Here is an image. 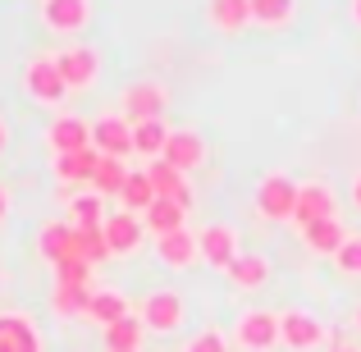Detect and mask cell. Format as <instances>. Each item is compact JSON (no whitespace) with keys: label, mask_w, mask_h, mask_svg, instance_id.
Returning <instances> with one entry per match:
<instances>
[{"label":"cell","mask_w":361,"mask_h":352,"mask_svg":"<svg viewBox=\"0 0 361 352\" xmlns=\"http://www.w3.org/2000/svg\"><path fill=\"white\" fill-rule=\"evenodd\" d=\"M320 344H334V339H329L325 320H320L316 311H307V307L279 311V348H288V352H316Z\"/></svg>","instance_id":"4"},{"label":"cell","mask_w":361,"mask_h":352,"mask_svg":"<svg viewBox=\"0 0 361 352\" xmlns=\"http://www.w3.org/2000/svg\"><path fill=\"white\" fill-rule=\"evenodd\" d=\"M165 165H174L178 174H192V169H202L206 165V138L197 128H174L169 133V142H165Z\"/></svg>","instance_id":"14"},{"label":"cell","mask_w":361,"mask_h":352,"mask_svg":"<svg viewBox=\"0 0 361 352\" xmlns=\"http://www.w3.org/2000/svg\"><path fill=\"white\" fill-rule=\"evenodd\" d=\"M0 352H42V334H37L32 316H23V311L0 316Z\"/></svg>","instance_id":"18"},{"label":"cell","mask_w":361,"mask_h":352,"mask_svg":"<svg viewBox=\"0 0 361 352\" xmlns=\"http://www.w3.org/2000/svg\"><path fill=\"white\" fill-rule=\"evenodd\" d=\"M348 197H353V206H357V211H361V169H357V174H353V188H348Z\"/></svg>","instance_id":"36"},{"label":"cell","mask_w":361,"mask_h":352,"mask_svg":"<svg viewBox=\"0 0 361 352\" xmlns=\"http://www.w3.org/2000/svg\"><path fill=\"white\" fill-rule=\"evenodd\" d=\"M298 18V0H252V23L261 28H288Z\"/></svg>","instance_id":"30"},{"label":"cell","mask_w":361,"mask_h":352,"mask_svg":"<svg viewBox=\"0 0 361 352\" xmlns=\"http://www.w3.org/2000/svg\"><path fill=\"white\" fill-rule=\"evenodd\" d=\"M64 206H69L73 229H101V224H106V197L101 193H73Z\"/></svg>","instance_id":"26"},{"label":"cell","mask_w":361,"mask_h":352,"mask_svg":"<svg viewBox=\"0 0 361 352\" xmlns=\"http://www.w3.org/2000/svg\"><path fill=\"white\" fill-rule=\"evenodd\" d=\"M51 270H55V284H60V289H92V270H97V265L82 261V256H64Z\"/></svg>","instance_id":"32"},{"label":"cell","mask_w":361,"mask_h":352,"mask_svg":"<svg viewBox=\"0 0 361 352\" xmlns=\"http://www.w3.org/2000/svg\"><path fill=\"white\" fill-rule=\"evenodd\" d=\"M151 174V188H156V197H169V202H178L183 211H192V183H188V174H178L174 165H165V160H151L147 165Z\"/></svg>","instance_id":"20"},{"label":"cell","mask_w":361,"mask_h":352,"mask_svg":"<svg viewBox=\"0 0 361 352\" xmlns=\"http://www.w3.org/2000/svg\"><path fill=\"white\" fill-rule=\"evenodd\" d=\"M188 316V302L178 289H151L137 302V320L147 325V334H178Z\"/></svg>","instance_id":"3"},{"label":"cell","mask_w":361,"mask_h":352,"mask_svg":"<svg viewBox=\"0 0 361 352\" xmlns=\"http://www.w3.org/2000/svg\"><path fill=\"white\" fill-rule=\"evenodd\" d=\"M329 215H338V193H334V188L320 183V178L298 183V206H293L298 229H307V224H316V220H329Z\"/></svg>","instance_id":"10"},{"label":"cell","mask_w":361,"mask_h":352,"mask_svg":"<svg viewBox=\"0 0 361 352\" xmlns=\"http://www.w3.org/2000/svg\"><path fill=\"white\" fill-rule=\"evenodd\" d=\"M46 147H51L55 156H73V151H87V147H92V119L60 110V115L51 119V128H46Z\"/></svg>","instance_id":"11"},{"label":"cell","mask_w":361,"mask_h":352,"mask_svg":"<svg viewBox=\"0 0 361 352\" xmlns=\"http://www.w3.org/2000/svg\"><path fill=\"white\" fill-rule=\"evenodd\" d=\"M197 238H202V265H211V270H220V274L243 256V238H238L233 224H206Z\"/></svg>","instance_id":"9"},{"label":"cell","mask_w":361,"mask_h":352,"mask_svg":"<svg viewBox=\"0 0 361 352\" xmlns=\"http://www.w3.org/2000/svg\"><path fill=\"white\" fill-rule=\"evenodd\" d=\"M5 215H9V188L0 183V220H5Z\"/></svg>","instance_id":"37"},{"label":"cell","mask_w":361,"mask_h":352,"mask_svg":"<svg viewBox=\"0 0 361 352\" xmlns=\"http://www.w3.org/2000/svg\"><path fill=\"white\" fill-rule=\"evenodd\" d=\"M97 165H101L97 147L73 151V156H55V183H60V188H82V183H87V188H92V174H97Z\"/></svg>","instance_id":"21"},{"label":"cell","mask_w":361,"mask_h":352,"mask_svg":"<svg viewBox=\"0 0 361 352\" xmlns=\"http://www.w3.org/2000/svg\"><path fill=\"white\" fill-rule=\"evenodd\" d=\"M133 316V302L123 298L119 289H92V307H87V320H97L101 329L115 325V320Z\"/></svg>","instance_id":"25"},{"label":"cell","mask_w":361,"mask_h":352,"mask_svg":"<svg viewBox=\"0 0 361 352\" xmlns=\"http://www.w3.org/2000/svg\"><path fill=\"white\" fill-rule=\"evenodd\" d=\"M183 352H229V339H224V329L206 325V329H197L192 339H183Z\"/></svg>","instance_id":"34"},{"label":"cell","mask_w":361,"mask_h":352,"mask_svg":"<svg viewBox=\"0 0 361 352\" xmlns=\"http://www.w3.org/2000/svg\"><path fill=\"white\" fill-rule=\"evenodd\" d=\"M348 14H353V23L361 28V0H353V5H348Z\"/></svg>","instance_id":"38"},{"label":"cell","mask_w":361,"mask_h":352,"mask_svg":"<svg viewBox=\"0 0 361 352\" xmlns=\"http://www.w3.org/2000/svg\"><path fill=\"white\" fill-rule=\"evenodd\" d=\"M142 224H147L151 238H165V233H174V229H188V211L178 202H169V197H156V202L142 211Z\"/></svg>","instance_id":"22"},{"label":"cell","mask_w":361,"mask_h":352,"mask_svg":"<svg viewBox=\"0 0 361 352\" xmlns=\"http://www.w3.org/2000/svg\"><path fill=\"white\" fill-rule=\"evenodd\" d=\"M42 28L55 37H78L92 23V0H42Z\"/></svg>","instance_id":"8"},{"label":"cell","mask_w":361,"mask_h":352,"mask_svg":"<svg viewBox=\"0 0 361 352\" xmlns=\"http://www.w3.org/2000/svg\"><path fill=\"white\" fill-rule=\"evenodd\" d=\"M151 202H156V188H151V174H147V169H133V174H128V183H123V193H119V211H133V215H142Z\"/></svg>","instance_id":"29"},{"label":"cell","mask_w":361,"mask_h":352,"mask_svg":"<svg viewBox=\"0 0 361 352\" xmlns=\"http://www.w3.org/2000/svg\"><path fill=\"white\" fill-rule=\"evenodd\" d=\"M101 334H106V352H142L147 325H142L137 311H133V316H123V320H115V325H106Z\"/></svg>","instance_id":"27"},{"label":"cell","mask_w":361,"mask_h":352,"mask_svg":"<svg viewBox=\"0 0 361 352\" xmlns=\"http://www.w3.org/2000/svg\"><path fill=\"white\" fill-rule=\"evenodd\" d=\"M169 119H142V123H133V156H147V165L151 160H160L165 156V142H169Z\"/></svg>","instance_id":"23"},{"label":"cell","mask_w":361,"mask_h":352,"mask_svg":"<svg viewBox=\"0 0 361 352\" xmlns=\"http://www.w3.org/2000/svg\"><path fill=\"white\" fill-rule=\"evenodd\" d=\"M156 261L165 270H192V265H202V238L192 229H174V233L156 238Z\"/></svg>","instance_id":"12"},{"label":"cell","mask_w":361,"mask_h":352,"mask_svg":"<svg viewBox=\"0 0 361 352\" xmlns=\"http://www.w3.org/2000/svg\"><path fill=\"white\" fill-rule=\"evenodd\" d=\"M298 233H302V247H307L311 256H329V261H334L338 247L353 238V233L343 229V220H338V215H329V220H316V224H307V229H298Z\"/></svg>","instance_id":"17"},{"label":"cell","mask_w":361,"mask_h":352,"mask_svg":"<svg viewBox=\"0 0 361 352\" xmlns=\"http://www.w3.org/2000/svg\"><path fill=\"white\" fill-rule=\"evenodd\" d=\"M206 23L224 37H238L252 28V0H206Z\"/></svg>","instance_id":"19"},{"label":"cell","mask_w":361,"mask_h":352,"mask_svg":"<svg viewBox=\"0 0 361 352\" xmlns=\"http://www.w3.org/2000/svg\"><path fill=\"white\" fill-rule=\"evenodd\" d=\"M252 206H256V215H261V220H293V206H298V183H293L283 169H270V174L256 183Z\"/></svg>","instance_id":"5"},{"label":"cell","mask_w":361,"mask_h":352,"mask_svg":"<svg viewBox=\"0 0 361 352\" xmlns=\"http://www.w3.org/2000/svg\"><path fill=\"white\" fill-rule=\"evenodd\" d=\"M334 270H338V274H348V279H361V233H353L343 247H338Z\"/></svg>","instance_id":"35"},{"label":"cell","mask_w":361,"mask_h":352,"mask_svg":"<svg viewBox=\"0 0 361 352\" xmlns=\"http://www.w3.org/2000/svg\"><path fill=\"white\" fill-rule=\"evenodd\" d=\"M106 243H110V256H137L142 243H147V224H142V215L133 211H115L106 215Z\"/></svg>","instance_id":"13"},{"label":"cell","mask_w":361,"mask_h":352,"mask_svg":"<svg viewBox=\"0 0 361 352\" xmlns=\"http://www.w3.org/2000/svg\"><path fill=\"white\" fill-rule=\"evenodd\" d=\"M73 252H78L82 261H92V265L110 261V243H106V229H73Z\"/></svg>","instance_id":"33"},{"label":"cell","mask_w":361,"mask_h":352,"mask_svg":"<svg viewBox=\"0 0 361 352\" xmlns=\"http://www.w3.org/2000/svg\"><path fill=\"white\" fill-rule=\"evenodd\" d=\"M5 147H9V128H5V119H0V156H5Z\"/></svg>","instance_id":"39"},{"label":"cell","mask_w":361,"mask_h":352,"mask_svg":"<svg viewBox=\"0 0 361 352\" xmlns=\"http://www.w3.org/2000/svg\"><path fill=\"white\" fill-rule=\"evenodd\" d=\"M229 344L238 352H274L279 348V311L265 307H243L229 329Z\"/></svg>","instance_id":"1"},{"label":"cell","mask_w":361,"mask_h":352,"mask_svg":"<svg viewBox=\"0 0 361 352\" xmlns=\"http://www.w3.org/2000/svg\"><path fill=\"white\" fill-rule=\"evenodd\" d=\"M60 73H64V87H69V97L73 92H92L101 83V51L92 42H78V46H64L60 55Z\"/></svg>","instance_id":"6"},{"label":"cell","mask_w":361,"mask_h":352,"mask_svg":"<svg viewBox=\"0 0 361 352\" xmlns=\"http://www.w3.org/2000/svg\"><path fill=\"white\" fill-rule=\"evenodd\" d=\"M87 307H92V289H60V284H55V293H51V311H55L60 320L87 316Z\"/></svg>","instance_id":"31"},{"label":"cell","mask_w":361,"mask_h":352,"mask_svg":"<svg viewBox=\"0 0 361 352\" xmlns=\"http://www.w3.org/2000/svg\"><path fill=\"white\" fill-rule=\"evenodd\" d=\"M23 92H27V101H37V106H51V110L69 101V87H64L60 60H55L51 51L32 55V60L23 64Z\"/></svg>","instance_id":"2"},{"label":"cell","mask_w":361,"mask_h":352,"mask_svg":"<svg viewBox=\"0 0 361 352\" xmlns=\"http://www.w3.org/2000/svg\"><path fill=\"white\" fill-rule=\"evenodd\" d=\"M128 160H115V156H101V165H97V174H92V193H101V197H119L123 193V183H128Z\"/></svg>","instance_id":"28"},{"label":"cell","mask_w":361,"mask_h":352,"mask_svg":"<svg viewBox=\"0 0 361 352\" xmlns=\"http://www.w3.org/2000/svg\"><path fill=\"white\" fill-rule=\"evenodd\" d=\"M329 352H361V348H348V344H334V348H329Z\"/></svg>","instance_id":"40"},{"label":"cell","mask_w":361,"mask_h":352,"mask_svg":"<svg viewBox=\"0 0 361 352\" xmlns=\"http://www.w3.org/2000/svg\"><path fill=\"white\" fill-rule=\"evenodd\" d=\"M270 274H274V265H270V256H265V252H243L238 261L224 270V279H229L238 293H256V289L270 284Z\"/></svg>","instance_id":"16"},{"label":"cell","mask_w":361,"mask_h":352,"mask_svg":"<svg viewBox=\"0 0 361 352\" xmlns=\"http://www.w3.org/2000/svg\"><path fill=\"white\" fill-rule=\"evenodd\" d=\"M353 325L361 329V302H357V311H353Z\"/></svg>","instance_id":"41"},{"label":"cell","mask_w":361,"mask_h":352,"mask_svg":"<svg viewBox=\"0 0 361 352\" xmlns=\"http://www.w3.org/2000/svg\"><path fill=\"white\" fill-rule=\"evenodd\" d=\"M37 252L46 256V261H64V256H78L73 252V224L69 220H46L42 233H37Z\"/></svg>","instance_id":"24"},{"label":"cell","mask_w":361,"mask_h":352,"mask_svg":"<svg viewBox=\"0 0 361 352\" xmlns=\"http://www.w3.org/2000/svg\"><path fill=\"white\" fill-rule=\"evenodd\" d=\"M92 147H97V156L128 160V156H133V123L123 119V115L92 119Z\"/></svg>","instance_id":"15"},{"label":"cell","mask_w":361,"mask_h":352,"mask_svg":"<svg viewBox=\"0 0 361 352\" xmlns=\"http://www.w3.org/2000/svg\"><path fill=\"white\" fill-rule=\"evenodd\" d=\"M165 106H169V92L165 83H133V87H123L119 97V115L128 123H142V119H165Z\"/></svg>","instance_id":"7"}]
</instances>
